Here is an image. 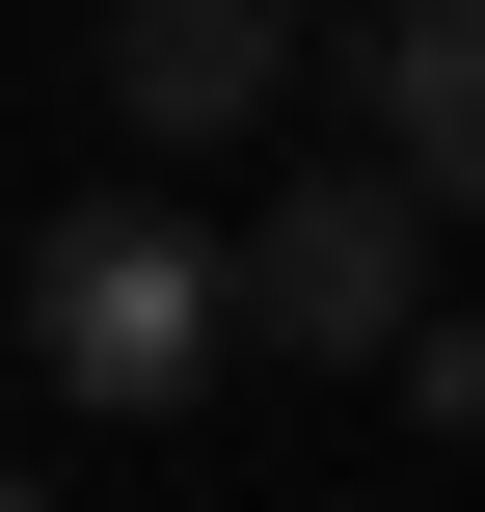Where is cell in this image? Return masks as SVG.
<instances>
[{"mask_svg": "<svg viewBox=\"0 0 485 512\" xmlns=\"http://www.w3.org/2000/svg\"><path fill=\"white\" fill-rule=\"evenodd\" d=\"M27 351H54V405H81V432H162V405L243 351V297H216V216H162V189L54 216V243H27Z\"/></svg>", "mask_w": 485, "mask_h": 512, "instance_id": "cell-1", "label": "cell"}, {"mask_svg": "<svg viewBox=\"0 0 485 512\" xmlns=\"http://www.w3.org/2000/svg\"><path fill=\"white\" fill-rule=\"evenodd\" d=\"M216 297H243L270 351H351V378H405V324H432V216H405L378 162H297V189L216 243Z\"/></svg>", "mask_w": 485, "mask_h": 512, "instance_id": "cell-2", "label": "cell"}, {"mask_svg": "<svg viewBox=\"0 0 485 512\" xmlns=\"http://www.w3.org/2000/svg\"><path fill=\"white\" fill-rule=\"evenodd\" d=\"M270 81H297V0H135L108 27V108L135 135H243Z\"/></svg>", "mask_w": 485, "mask_h": 512, "instance_id": "cell-3", "label": "cell"}, {"mask_svg": "<svg viewBox=\"0 0 485 512\" xmlns=\"http://www.w3.org/2000/svg\"><path fill=\"white\" fill-rule=\"evenodd\" d=\"M378 135H405V162H378L405 216H485V0H405V27H378Z\"/></svg>", "mask_w": 485, "mask_h": 512, "instance_id": "cell-4", "label": "cell"}, {"mask_svg": "<svg viewBox=\"0 0 485 512\" xmlns=\"http://www.w3.org/2000/svg\"><path fill=\"white\" fill-rule=\"evenodd\" d=\"M405 405H432V432H485V324H405Z\"/></svg>", "mask_w": 485, "mask_h": 512, "instance_id": "cell-5", "label": "cell"}, {"mask_svg": "<svg viewBox=\"0 0 485 512\" xmlns=\"http://www.w3.org/2000/svg\"><path fill=\"white\" fill-rule=\"evenodd\" d=\"M0 512H54V486H27V459H0Z\"/></svg>", "mask_w": 485, "mask_h": 512, "instance_id": "cell-6", "label": "cell"}]
</instances>
